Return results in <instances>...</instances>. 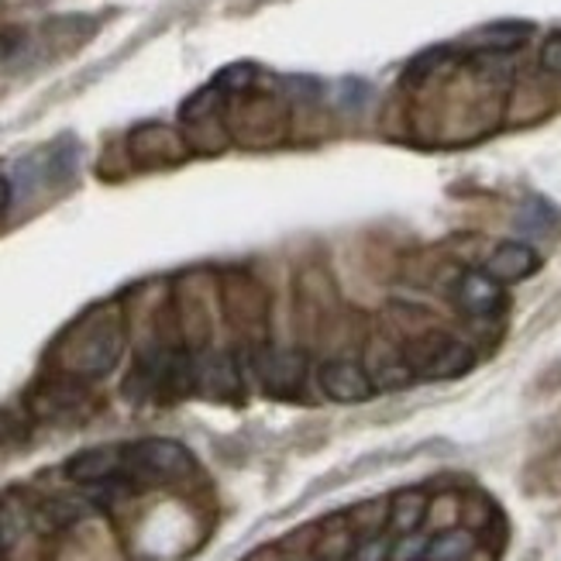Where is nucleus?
<instances>
[{
	"mask_svg": "<svg viewBox=\"0 0 561 561\" xmlns=\"http://www.w3.org/2000/svg\"><path fill=\"white\" fill-rule=\"evenodd\" d=\"M427 517V496L424 493H400L393 503H389V527L397 534H413Z\"/></svg>",
	"mask_w": 561,
	"mask_h": 561,
	"instance_id": "f3484780",
	"label": "nucleus"
},
{
	"mask_svg": "<svg viewBox=\"0 0 561 561\" xmlns=\"http://www.w3.org/2000/svg\"><path fill=\"white\" fill-rule=\"evenodd\" d=\"M128 156L141 169H162V165L183 162L190 156V145L183 138V131L152 121V125H138L128 135Z\"/></svg>",
	"mask_w": 561,
	"mask_h": 561,
	"instance_id": "0eeeda50",
	"label": "nucleus"
},
{
	"mask_svg": "<svg viewBox=\"0 0 561 561\" xmlns=\"http://www.w3.org/2000/svg\"><path fill=\"white\" fill-rule=\"evenodd\" d=\"M317 382H321L324 397L334 400V403H365V400H373V393H376L373 376L352 358L324 362L321 373H317Z\"/></svg>",
	"mask_w": 561,
	"mask_h": 561,
	"instance_id": "9d476101",
	"label": "nucleus"
},
{
	"mask_svg": "<svg viewBox=\"0 0 561 561\" xmlns=\"http://www.w3.org/2000/svg\"><path fill=\"white\" fill-rule=\"evenodd\" d=\"M0 53H4V45H0Z\"/></svg>",
	"mask_w": 561,
	"mask_h": 561,
	"instance_id": "393cba45",
	"label": "nucleus"
},
{
	"mask_svg": "<svg viewBox=\"0 0 561 561\" xmlns=\"http://www.w3.org/2000/svg\"><path fill=\"white\" fill-rule=\"evenodd\" d=\"M355 538H358V534L352 530V524H345V527L328 524L321 530V541H317L313 554L321 561H348V554H355V548H358Z\"/></svg>",
	"mask_w": 561,
	"mask_h": 561,
	"instance_id": "6ab92c4d",
	"label": "nucleus"
},
{
	"mask_svg": "<svg viewBox=\"0 0 561 561\" xmlns=\"http://www.w3.org/2000/svg\"><path fill=\"white\" fill-rule=\"evenodd\" d=\"M225 101H228V93L217 83H207L180 107V131L190 145V152L217 156L231 145V135L225 125Z\"/></svg>",
	"mask_w": 561,
	"mask_h": 561,
	"instance_id": "7ed1b4c3",
	"label": "nucleus"
},
{
	"mask_svg": "<svg viewBox=\"0 0 561 561\" xmlns=\"http://www.w3.org/2000/svg\"><path fill=\"white\" fill-rule=\"evenodd\" d=\"M373 386L376 389H407L413 379V369H410V362L403 352H386L379 355V362H373Z\"/></svg>",
	"mask_w": 561,
	"mask_h": 561,
	"instance_id": "a211bd4d",
	"label": "nucleus"
},
{
	"mask_svg": "<svg viewBox=\"0 0 561 561\" xmlns=\"http://www.w3.org/2000/svg\"><path fill=\"white\" fill-rule=\"evenodd\" d=\"M193 386L201 389L204 397L214 400H234L241 393V376H238V362L225 352H207L193 362Z\"/></svg>",
	"mask_w": 561,
	"mask_h": 561,
	"instance_id": "ddd939ff",
	"label": "nucleus"
},
{
	"mask_svg": "<svg viewBox=\"0 0 561 561\" xmlns=\"http://www.w3.org/2000/svg\"><path fill=\"white\" fill-rule=\"evenodd\" d=\"M225 125L241 149H276L289 135V107L283 96L249 87L225 101Z\"/></svg>",
	"mask_w": 561,
	"mask_h": 561,
	"instance_id": "f03ea898",
	"label": "nucleus"
},
{
	"mask_svg": "<svg viewBox=\"0 0 561 561\" xmlns=\"http://www.w3.org/2000/svg\"><path fill=\"white\" fill-rule=\"evenodd\" d=\"M352 561H389V545L382 538H362Z\"/></svg>",
	"mask_w": 561,
	"mask_h": 561,
	"instance_id": "412c9836",
	"label": "nucleus"
},
{
	"mask_svg": "<svg viewBox=\"0 0 561 561\" xmlns=\"http://www.w3.org/2000/svg\"><path fill=\"white\" fill-rule=\"evenodd\" d=\"M541 62H545V69H551V72H561V35H554V38L545 45Z\"/></svg>",
	"mask_w": 561,
	"mask_h": 561,
	"instance_id": "4be33fe9",
	"label": "nucleus"
},
{
	"mask_svg": "<svg viewBox=\"0 0 561 561\" xmlns=\"http://www.w3.org/2000/svg\"><path fill=\"white\" fill-rule=\"evenodd\" d=\"M424 551H427V541L417 538V530H413V534H403V538L389 548V561H417Z\"/></svg>",
	"mask_w": 561,
	"mask_h": 561,
	"instance_id": "aec40b11",
	"label": "nucleus"
},
{
	"mask_svg": "<svg viewBox=\"0 0 561 561\" xmlns=\"http://www.w3.org/2000/svg\"><path fill=\"white\" fill-rule=\"evenodd\" d=\"M221 304H225V313L231 328L249 337V341H262L265 334V321H270V293L265 286L245 273H225V283H221Z\"/></svg>",
	"mask_w": 561,
	"mask_h": 561,
	"instance_id": "423d86ee",
	"label": "nucleus"
},
{
	"mask_svg": "<svg viewBox=\"0 0 561 561\" xmlns=\"http://www.w3.org/2000/svg\"><path fill=\"white\" fill-rule=\"evenodd\" d=\"M451 297L466 317L485 321V317H496L503 307V283H496L485 270H466L455 279Z\"/></svg>",
	"mask_w": 561,
	"mask_h": 561,
	"instance_id": "9b49d317",
	"label": "nucleus"
},
{
	"mask_svg": "<svg viewBox=\"0 0 561 561\" xmlns=\"http://www.w3.org/2000/svg\"><path fill=\"white\" fill-rule=\"evenodd\" d=\"M255 373L262 386L276 397H293L300 393V386L307 379V358L297 348H270L262 345L255 355Z\"/></svg>",
	"mask_w": 561,
	"mask_h": 561,
	"instance_id": "1a4fd4ad",
	"label": "nucleus"
},
{
	"mask_svg": "<svg viewBox=\"0 0 561 561\" xmlns=\"http://www.w3.org/2000/svg\"><path fill=\"white\" fill-rule=\"evenodd\" d=\"M66 476L80 485H107L125 479V445H96L66 461Z\"/></svg>",
	"mask_w": 561,
	"mask_h": 561,
	"instance_id": "f8f14e48",
	"label": "nucleus"
},
{
	"mask_svg": "<svg viewBox=\"0 0 561 561\" xmlns=\"http://www.w3.org/2000/svg\"><path fill=\"white\" fill-rule=\"evenodd\" d=\"M125 341H128L125 307L111 300L87 310L80 321H72L66 328V334L53 348V365L56 373L83 382L104 379L107 373L117 369L121 355H125Z\"/></svg>",
	"mask_w": 561,
	"mask_h": 561,
	"instance_id": "f257e3e1",
	"label": "nucleus"
},
{
	"mask_svg": "<svg viewBox=\"0 0 561 561\" xmlns=\"http://www.w3.org/2000/svg\"><path fill=\"white\" fill-rule=\"evenodd\" d=\"M8 204H11V183L0 176V214L8 210Z\"/></svg>",
	"mask_w": 561,
	"mask_h": 561,
	"instance_id": "5701e85b",
	"label": "nucleus"
},
{
	"mask_svg": "<svg viewBox=\"0 0 561 561\" xmlns=\"http://www.w3.org/2000/svg\"><path fill=\"white\" fill-rule=\"evenodd\" d=\"M476 551V534L469 527H445L427 541L424 561H469Z\"/></svg>",
	"mask_w": 561,
	"mask_h": 561,
	"instance_id": "dca6fc26",
	"label": "nucleus"
},
{
	"mask_svg": "<svg viewBox=\"0 0 561 561\" xmlns=\"http://www.w3.org/2000/svg\"><path fill=\"white\" fill-rule=\"evenodd\" d=\"M538 270H541V255L530 245H524V241H503V245H496V252L485 259V273L496 283H520Z\"/></svg>",
	"mask_w": 561,
	"mask_h": 561,
	"instance_id": "4468645a",
	"label": "nucleus"
},
{
	"mask_svg": "<svg viewBox=\"0 0 561 561\" xmlns=\"http://www.w3.org/2000/svg\"><path fill=\"white\" fill-rule=\"evenodd\" d=\"M193 472V458L180 442L169 437H145V442L125 445V479L131 485L176 482Z\"/></svg>",
	"mask_w": 561,
	"mask_h": 561,
	"instance_id": "20e7f679",
	"label": "nucleus"
},
{
	"mask_svg": "<svg viewBox=\"0 0 561 561\" xmlns=\"http://www.w3.org/2000/svg\"><path fill=\"white\" fill-rule=\"evenodd\" d=\"M293 561H321V558H317V554H313V558H293Z\"/></svg>",
	"mask_w": 561,
	"mask_h": 561,
	"instance_id": "b1692460",
	"label": "nucleus"
},
{
	"mask_svg": "<svg viewBox=\"0 0 561 561\" xmlns=\"http://www.w3.org/2000/svg\"><path fill=\"white\" fill-rule=\"evenodd\" d=\"M530 32H534V24L527 21H493L472 35V48H479L485 56H503L520 48L530 38Z\"/></svg>",
	"mask_w": 561,
	"mask_h": 561,
	"instance_id": "2eb2a0df",
	"label": "nucleus"
},
{
	"mask_svg": "<svg viewBox=\"0 0 561 561\" xmlns=\"http://www.w3.org/2000/svg\"><path fill=\"white\" fill-rule=\"evenodd\" d=\"M407 362L421 379H458L476 365V352L445 331H424L407 345Z\"/></svg>",
	"mask_w": 561,
	"mask_h": 561,
	"instance_id": "39448f33",
	"label": "nucleus"
},
{
	"mask_svg": "<svg viewBox=\"0 0 561 561\" xmlns=\"http://www.w3.org/2000/svg\"><path fill=\"white\" fill-rule=\"evenodd\" d=\"M90 397H87V382L83 379H72L56 373L53 379H45L32 389L28 407L35 417L42 421H69L77 417L80 410H87Z\"/></svg>",
	"mask_w": 561,
	"mask_h": 561,
	"instance_id": "6e6552de",
	"label": "nucleus"
}]
</instances>
